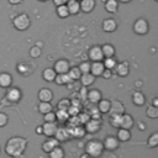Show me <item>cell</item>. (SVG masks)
Listing matches in <instances>:
<instances>
[{
  "label": "cell",
  "mask_w": 158,
  "mask_h": 158,
  "mask_svg": "<svg viewBox=\"0 0 158 158\" xmlns=\"http://www.w3.org/2000/svg\"><path fill=\"white\" fill-rule=\"evenodd\" d=\"M154 1H158V0H154Z\"/></svg>",
  "instance_id": "obj_54"
},
{
  "label": "cell",
  "mask_w": 158,
  "mask_h": 158,
  "mask_svg": "<svg viewBox=\"0 0 158 158\" xmlns=\"http://www.w3.org/2000/svg\"><path fill=\"white\" fill-rule=\"evenodd\" d=\"M38 99L40 101H46V102H51V100L53 99V93L51 89L48 88H43L38 91Z\"/></svg>",
  "instance_id": "obj_13"
},
{
  "label": "cell",
  "mask_w": 158,
  "mask_h": 158,
  "mask_svg": "<svg viewBox=\"0 0 158 158\" xmlns=\"http://www.w3.org/2000/svg\"><path fill=\"white\" fill-rule=\"evenodd\" d=\"M68 1H72V0H65V2H68Z\"/></svg>",
  "instance_id": "obj_52"
},
{
  "label": "cell",
  "mask_w": 158,
  "mask_h": 158,
  "mask_svg": "<svg viewBox=\"0 0 158 158\" xmlns=\"http://www.w3.org/2000/svg\"><path fill=\"white\" fill-rule=\"evenodd\" d=\"M104 146V149H107V151H115L117 147H118V139L114 136H107L102 143Z\"/></svg>",
  "instance_id": "obj_7"
},
{
  "label": "cell",
  "mask_w": 158,
  "mask_h": 158,
  "mask_svg": "<svg viewBox=\"0 0 158 158\" xmlns=\"http://www.w3.org/2000/svg\"><path fill=\"white\" fill-rule=\"evenodd\" d=\"M80 10L84 12H90L95 7V0H80Z\"/></svg>",
  "instance_id": "obj_20"
},
{
  "label": "cell",
  "mask_w": 158,
  "mask_h": 158,
  "mask_svg": "<svg viewBox=\"0 0 158 158\" xmlns=\"http://www.w3.org/2000/svg\"><path fill=\"white\" fill-rule=\"evenodd\" d=\"M120 1H121V2H130L131 0H120Z\"/></svg>",
  "instance_id": "obj_51"
},
{
  "label": "cell",
  "mask_w": 158,
  "mask_h": 158,
  "mask_svg": "<svg viewBox=\"0 0 158 158\" xmlns=\"http://www.w3.org/2000/svg\"><path fill=\"white\" fill-rule=\"evenodd\" d=\"M12 83V77L9 73H0V86L1 88H9Z\"/></svg>",
  "instance_id": "obj_22"
},
{
  "label": "cell",
  "mask_w": 158,
  "mask_h": 158,
  "mask_svg": "<svg viewBox=\"0 0 158 158\" xmlns=\"http://www.w3.org/2000/svg\"><path fill=\"white\" fill-rule=\"evenodd\" d=\"M132 101H133L135 105L142 106V105H144V102H146V98H144V95H143L141 91H135L133 95H132Z\"/></svg>",
  "instance_id": "obj_24"
},
{
  "label": "cell",
  "mask_w": 158,
  "mask_h": 158,
  "mask_svg": "<svg viewBox=\"0 0 158 158\" xmlns=\"http://www.w3.org/2000/svg\"><path fill=\"white\" fill-rule=\"evenodd\" d=\"M17 72H19L20 74H22V75H28V74L31 73V67H30L28 63L21 62V63L17 64Z\"/></svg>",
  "instance_id": "obj_30"
},
{
  "label": "cell",
  "mask_w": 158,
  "mask_h": 158,
  "mask_svg": "<svg viewBox=\"0 0 158 158\" xmlns=\"http://www.w3.org/2000/svg\"><path fill=\"white\" fill-rule=\"evenodd\" d=\"M53 4H54L56 6H59V5L65 4V0H53Z\"/></svg>",
  "instance_id": "obj_47"
},
{
  "label": "cell",
  "mask_w": 158,
  "mask_h": 158,
  "mask_svg": "<svg viewBox=\"0 0 158 158\" xmlns=\"http://www.w3.org/2000/svg\"><path fill=\"white\" fill-rule=\"evenodd\" d=\"M85 127H86V131L89 133H95V132H98L100 130V120L91 118V120L86 121V126Z\"/></svg>",
  "instance_id": "obj_18"
},
{
  "label": "cell",
  "mask_w": 158,
  "mask_h": 158,
  "mask_svg": "<svg viewBox=\"0 0 158 158\" xmlns=\"http://www.w3.org/2000/svg\"><path fill=\"white\" fill-rule=\"evenodd\" d=\"M57 125L54 122H44V125L42 126V133L47 137H53L56 131H57Z\"/></svg>",
  "instance_id": "obj_10"
},
{
  "label": "cell",
  "mask_w": 158,
  "mask_h": 158,
  "mask_svg": "<svg viewBox=\"0 0 158 158\" xmlns=\"http://www.w3.org/2000/svg\"><path fill=\"white\" fill-rule=\"evenodd\" d=\"M79 79H80V83L83 84V86H89V85L94 84V81H95V77L90 72L89 73H81Z\"/></svg>",
  "instance_id": "obj_19"
},
{
  "label": "cell",
  "mask_w": 158,
  "mask_h": 158,
  "mask_svg": "<svg viewBox=\"0 0 158 158\" xmlns=\"http://www.w3.org/2000/svg\"><path fill=\"white\" fill-rule=\"evenodd\" d=\"M36 132L41 135V133H42V126H38V127H36Z\"/></svg>",
  "instance_id": "obj_49"
},
{
  "label": "cell",
  "mask_w": 158,
  "mask_h": 158,
  "mask_svg": "<svg viewBox=\"0 0 158 158\" xmlns=\"http://www.w3.org/2000/svg\"><path fill=\"white\" fill-rule=\"evenodd\" d=\"M54 81L58 85H64V84H69V81H72V79L69 78L68 73H62V74H57L56 75Z\"/></svg>",
  "instance_id": "obj_25"
},
{
  "label": "cell",
  "mask_w": 158,
  "mask_h": 158,
  "mask_svg": "<svg viewBox=\"0 0 158 158\" xmlns=\"http://www.w3.org/2000/svg\"><path fill=\"white\" fill-rule=\"evenodd\" d=\"M118 141H122V142H126L131 138V133H130V130H126V128H120L117 131V137H116Z\"/></svg>",
  "instance_id": "obj_29"
},
{
  "label": "cell",
  "mask_w": 158,
  "mask_h": 158,
  "mask_svg": "<svg viewBox=\"0 0 158 158\" xmlns=\"http://www.w3.org/2000/svg\"><path fill=\"white\" fill-rule=\"evenodd\" d=\"M117 73V75L120 77H126L130 72V67H128V63L127 62H122V63H116L115 68H114Z\"/></svg>",
  "instance_id": "obj_15"
},
{
  "label": "cell",
  "mask_w": 158,
  "mask_h": 158,
  "mask_svg": "<svg viewBox=\"0 0 158 158\" xmlns=\"http://www.w3.org/2000/svg\"><path fill=\"white\" fill-rule=\"evenodd\" d=\"M12 23H14V27H15L16 30H19V31H25V30H27V28L30 27L31 20H30V16H28L27 14H20V15H17V16L14 19Z\"/></svg>",
  "instance_id": "obj_3"
},
{
  "label": "cell",
  "mask_w": 158,
  "mask_h": 158,
  "mask_svg": "<svg viewBox=\"0 0 158 158\" xmlns=\"http://www.w3.org/2000/svg\"><path fill=\"white\" fill-rule=\"evenodd\" d=\"M78 68L81 73H89L90 72V63L89 62H83V63H80V65Z\"/></svg>",
  "instance_id": "obj_43"
},
{
  "label": "cell",
  "mask_w": 158,
  "mask_h": 158,
  "mask_svg": "<svg viewBox=\"0 0 158 158\" xmlns=\"http://www.w3.org/2000/svg\"><path fill=\"white\" fill-rule=\"evenodd\" d=\"M98 110L100 114H107L110 110V101L106 99H100L98 101Z\"/></svg>",
  "instance_id": "obj_23"
},
{
  "label": "cell",
  "mask_w": 158,
  "mask_h": 158,
  "mask_svg": "<svg viewBox=\"0 0 158 158\" xmlns=\"http://www.w3.org/2000/svg\"><path fill=\"white\" fill-rule=\"evenodd\" d=\"M48 154H49V158H64V151L59 146L54 147Z\"/></svg>",
  "instance_id": "obj_32"
},
{
  "label": "cell",
  "mask_w": 158,
  "mask_h": 158,
  "mask_svg": "<svg viewBox=\"0 0 158 158\" xmlns=\"http://www.w3.org/2000/svg\"><path fill=\"white\" fill-rule=\"evenodd\" d=\"M111 118H110V123L115 127H120V118H121V115H110Z\"/></svg>",
  "instance_id": "obj_41"
},
{
  "label": "cell",
  "mask_w": 158,
  "mask_h": 158,
  "mask_svg": "<svg viewBox=\"0 0 158 158\" xmlns=\"http://www.w3.org/2000/svg\"><path fill=\"white\" fill-rule=\"evenodd\" d=\"M116 60L114 59V57H107L104 62H102V64H104V67L106 68V69H114L115 68V65H116Z\"/></svg>",
  "instance_id": "obj_37"
},
{
  "label": "cell",
  "mask_w": 158,
  "mask_h": 158,
  "mask_svg": "<svg viewBox=\"0 0 158 158\" xmlns=\"http://www.w3.org/2000/svg\"><path fill=\"white\" fill-rule=\"evenodd\" d=\"M68 75H69V78H70L72 80H77V79H79V78H80L81 72L79 70V68H78V67L69 68V70H68Z\"/></svg>",
  "instance_id": "obj_33"
},
{
  "label": "cell",
  "mask_w": 158,
  "mask_h": 158,
  "mask_svg": "<svg viewBox=\"0 0 158 158\" xmlns=\"http://www.w3.org/2000/svg\"><path fill=\"white\" fill-rule=\"evenodd\" d=\"M86 99L93 104H98V101L101 99V93L98 89H90L86 93Z\"/></svg>",
  "instance_id": "obj_17"
},
{
  "label": "cell",
  "mask_w": 158,
  "mask_h": 158,
  "mask_svg": "<svg viewBox=\"0 0 158 158\" xmlns=\"http://www.w3.org/2000/svg\"><path fill=\"white\" fill-rule=\"evenodd\" d=\"M146 114H147V116L149 118H156V117H158V107L154 106V105H152V106H149L147 109Z\"/></svg>",
  "instance_id": "obj_38"
},
{
  "label": "cell",
  "mask_w": 158,
  "mask_h": 158,
  "mask_svg": "<svg viewBox=\"0 0 158 158\" xmlns=\"http://www.w3.org/2000/svg\"><path fill=\"white\" fill-rule=\"evenodd\" d=\"M157 104H158V102H157V98H154V101H153V105H154V106H157Z\"/></svg>",
  "instance_id": "obj_50"
},
{
  "label": "cell",
  "mask_w": 158,
  "mask_h": 158,
  "mask_svg": "<svg viewBox=\"0 0 158 158\" xmlns=\"http://www.w3.org/2000/svg\"><path fill=\"white\" fill-rule=\"evenodd\" d=\"M20 99H21V91L17 88H11L7 90L6 100H9L10 102H17Z\"/></svg>",
  "instance_id": "obj_11"
},
{
  "label": "cell",
  "mask_w": 158,
  "mask_h": 158,
  "mask_svg": "<svg viewBox=\"0 0 158 158\" xmlns=\"http://www.w3.org/2000/svg\"><path fill=\"white\" fill-rule=\"evenodd\" d=\"M101 77H104L105 79H109L110 77H111V69H104V72H102V74H101Z\"/></svg>",
  "instance_id": "obj_46"
},
{
  "label": "cell",
  "mask_w": 158,
  "mask_h": 158,
  "mask_svg": "<svg viewBox=\"0 0 158 158\" xmlns=\"http://www.w3.org/2000/svg\"><path fill=\"white\" fill-rule=\"evenodd\" d=\"M104 151V146H102V142L100 141H96V139H91L86 143L85 146V153L88 156H90L91 158H96L99 156H101Z\"/></svg>",
  "instance_id": "obj_2"
},
{
  "label": "cell",
  "mask_w": 158,
  "mask_h": 158,
  "mask_svg": "<svg viewBox=\"0 0 158 158\" xmlns=\"http://www.w3.org/2000/svg\"><path fill=\"white\" fill-rule=\"evenodd\" d=\"M148 30H149V25H148V22L144 19H138L133 23V31L137 35L143 36V35H146L148 32Z\"/></svg>",
  "instance_id": "obj_4"
},
{
  "label": "cell",
  "mask_w": 158,
  "mask_h": 158,
  "mask_svg": "<svg viewBox=\"0 0 158 158\" xmlns=\"http://www.w3.org/2000/svg\"><path fill=\"white\" fill-rule=\"evenodd\" d=\"M101 52H102L105 58L115 56V48H114L112 44H109V43H105L104 46H101Z\"/></svg>",
  "instance_id": "obj_26"
},
{
  "label": "cell",
  "mask_w": 158,
  "mask_h": 158,
  "mask_svg": "<svg viewBox=\"0 0 158 158\" xmlns=\"http://www.w3.org/2000/svg\"><path fill=\"white\" fill-rule=\"evenodd\" d=\"M157 144H158V133L154 132V133H152V135L149 136V138H148V141H147V146L151 147V148H153V147H156Z\"/></svg>",
  "instance_id": "obj_36"
},
{
  "label": "cell",
  "mask_w": 158,
  "mask_h": 158,
  "mask_svg": "<svg viewBox=\"0 0 158 158\" xmlns=\"http://www.w3.org/2000/svg\"><path fill=\"white\" fill-rule=\"evenodd\" d=\"M54 137L60 142V141H65L69 138V131L67 128H57Z\"/></svg>",
  "instance_id": "obj_27"
},
{
  "label": "cell",
  "mask_w": 158,
  "mask_h": 158,
  "mask_svg": "<svg viewBox=\"0 0 158 158\" xmlns=\"http://www.w3.org/2000/svg\"><path fill=\"white\" fill-rule=\"evenodd\" d=\"M69 106H70V101H69L68 99H62V100L58 102V110H64V111H67Z\"/></svg>",
  "instance_id": "obj_40"
},
{
  "label": "cell",
  "mask_w": 158,
  "mask_h": 158,
  "mask_svg": "<svg viewBox=\"0 0 158 158\" xmlns=\"http://www.w3.org/2000/svg\"><path fill=\"white\" fill-rule=\"evenodd\" d=\"M123 112H125V106L121 101L114 100L112 102H110V110H109L110 115H122Z\"/></svg>",
  "instance_id": "obj_5"
},
{
  "label": "cell",
  "mask_w": 158,
  "mask_h": 158,
  "mask_svg": "<svg viewBox=\"0 0 158 158\" xmlns=\"http://www.w3.org/2000/svg\"><path fill=\"white\" fill-rule=\"evenodd\" d=\"M117 7H118V4H117V0H107L105 2V9L106 11L109 12H116L117 11Z\"/></svg>",
  "instance_id": "obj_31"
},
{
  "label": "cell",
  "mask_w": 158,
  "mask_h": 158,
  "mask_svg": "<svg viewBox=\"0 0 158 158\" xmlns=\"http://www.w3.org/2000/svg\"><path fill=\"white\" fill-rule=\"evenodd\" d=\"M68 116H69L68 111H64V110H58V111H57V114H56V118H57L58 121H60V122L67 121Z\"/></svg>",
  "instance_id": "obj_39"
},
{
  "label": "cell",
  "mask_w": 158,
  "mask_h": 158,
  "mask_svg": "<svg viewBox=\"0 0 158 158\" xmlns=\"http://www.w3.org/2000/svg\"><path fill=\"white\" fill-rule=\"evenodd\" d=\"M57 15H58L59 17H62V19H65V17L69 15V11H68V7H67L65 4L57 6Z\"/></svg>",
  "instance_id": "obj_35"
},
{
  "label": "cell",
  "mask_w": 158,
  "mask_h": 158,
  "mask_svg": "<svg viewBox=\"0 0 158 158\" xmlns=\"http://www.w3.org/2000/svg\"><path fill=\"white\" fill-rule=\"evenodd\" d=\"M102 30L105 32H114L117 27V22L114 20V19H105L102 21V25H101Z\"/></svg>",
  "instance_id": "obj_14"
},
{
  "label": "cell",
  "mask_w": 158,
  "mask_h": 158,
  "mask_svg": "<svg viewBox=\"0 0 158 158\" xmlns=\"http://www.w3.org/2000/svg\"><path fill=\"white\" fill-rule=\"evenodd\" d=\"M56 75H57V73H56V70H54L53 68H47V69H44V70H43V74H42V77H43V79H44L46 81H54Z\"/></svg>",
  "instance_id": "obj_28"
},
{
  "label": "cell",
  "mask_w": 158,
  "mask_h": 158,
  "mask_svg": "<svg viewBox=\"0 0 158 158\" xmlns=\"http://www.w3.org/2000/svg\"><path fill=\"white\" fill-rule=\"evenodd\" d=\"M57 74H62V73H68L69 70V63L68 60L65 59H58L56 63H54V68Z\"/></svg>",
  "instance_id": "obj_8"
},
{
  "label": "cell",
  "mask_w": 158,
  "mask_h": 158,
  "mask_svg": "<svg viewBox=\"0 0 158 158\" xmlns=\"http://www.w3.org/2000/svg\"><path fill=\"white\" fill-rule=\"evenodd\" d=\"M52 105H51V102H46V101H41L40 102V105H38V110H40V112L41 114H47V112H49V111H52Z\"/></svg>",
  "instance_id": "obj_34"
},
{
  "label": "cell",
  "mask_w": 158,
  "mask_h": 158,
  "mask_svg": "<svg viewBox=\"0 0 158 158\" xmlns=\"http://www.w3.org/2000/svg\"><path fill=\"white\" fill-rule=\"evenodd\" d=\"M40 1H47V0H40Z\"/></svg>",
  "instance_id": "obj_53"
},
{
  "label": "cell",
  "mask_w": 158,
  "mask_h": 158,
  "mask_svg": "<svg viewBox=\"0 0 158 158\" xmlns=\"http://www.w3.org/2000/svg\"><path fill=\"white\" fill-rule=\"evenodd\" d=\"M104 69H105V67H104L101 60H96V62H93L90 64V73L94 77H101Z\"/></svg>",
  "instance_id": "obj_9"
},
{
  "label": "cell",
  "mask_w": 158,
  "mask_h": 158,
  "mask_svg": "<svg viewBox=\"0 0 158 158\" xmlns=\"http://www.w3.org/2000/svg\"><path fill=\"white\" fill-rule=\"evenodd\" d=\"M133 126V118L128 114H122L120 118V128H126L130 130Z\"/></svg>",
  "instance_id": "obj_12"
},
{
  "label": "cell",
  "mask_w": 158,
  "mask_h": 158,
  "mask_svg": "<svg viewBox=\"0 0 158 158\" xmlns=\"http://www.w3.org/2000/svg\"><path fill=\"white\" fill-rule=\"evenodd\" d=\"M27 146V139L23 137H11L5 146V152L7 156L14 158H20Z\"/></svg>",
  "instance_id": "obj_1"
},
{
  "label": "cell",
  "mask_w": 158,
  "mask_h": 158,
  "mask_svg": "<svg viewBox=\"0 0 158 158\" xmlns=\"http://www.w3.org/2000/svg\"><path fill=\"white\" fill-rule=\"evenodd\" d=\"M65 4H67V7H68V11H69V15H77V14L80 11L79 1L72 0V1H68V2H65Z\"/></svg>",
  "instance_id": "obj_21"
},
{
  "label": "cell",
  "mask_w": 158,
  "mask_h": 158,
  "mask_svg": "<svg viewBox=\"0 0 158 158\" xmlns=\"http://www.w3.org/2000/svg\"><path fill=\"white\" fill-rule=\"evenodd\" d=\"M57 146H59V141H58L57 138H49V139H47L46 142H43L42 149H43V152L49 153V152H51L54 147H57Z\"/></svg>",
  "instance_id": "obj_16"
},
{
  "label": "cell",
  "mask_w": 158,
  "mask_h": 158,
  "mask_svg": "<svg viewBox=\"0 0 158 158\" xmlns=\"http://www.w3.org/2000/svg\"><path fill=\"white\" fill-rule=\"evenodd\" d=\"M30 56H31L32 58H37V57H40V56H41V48L37 47V46L32 47V48L30 49Z\"/></svg>",
  "instance_id": "obj_42"
},
{
  "label": "cell",
  "mask_w": 158,
  "mask_h": 158,
  "mask_svg": "<svg viewBox=\"0 0 158 158\" xmlns=\"http://www.w3.org/2000/svg\"><path fill=\"white\" fill-rule=\"evenodd\" d=\"M7 121H9L7 115L4 114V112H0V127H4L7 123Z\"/></svg>",
  "instance_id": "obj_45"
},
{
  "label": "cell",
  "mask_w": 158,
  "mask_h": 158,
  "mask_svg": "<svg viewBox=\"0 0 158 158\" xmlns=\"http://www.w3.org/2000/svg\"><path fill=\"white\" fill-rule=\"evenodd\" d=\"M89 54V58L93 60V62H96V60H102L104 59V54L101 52V47L100 46H94L89 49L88 52Z\"/></svg>",
  "instance_id": "obj_6"
},
{
  "label": "cell",
  "mask_w": 158,
  "mask_h": 158,
  "mask_svg": "<svg viewBox=\"0 0 158 158\" xmlns=\"http://www.w3.org/2000/svg\"><path fill=\"white\" fill-rule=\"evenodd\" d=\"M22 0H9V2L10 4H12V5H17V4H20Z\"/></svg>",
  "instance_id": "obj_48"
},
{
  "label": "cell",
  "mask_w": 158,
  "mask_h": 158,
  "mask_svg": "<svg viewBox=\"0 0 158 158\" xmlns=\"http://www.w3.org/2000/svg\"><path fill=\"white\" fill-rule=\"evenodd\" d=\"M57 118H56V114L53 111H49L47 114H44V121L46 122H54Z\"/></svg>",
  "instance_id": "obj_44"
}]
</instances>
